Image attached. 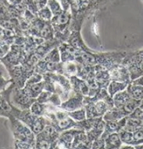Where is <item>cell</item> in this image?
Here are the masks:
<instances>
[{"instance_id": "obj_1", "label": "cell", "mask_w": 143, "mask_h": 149, "mask_svg": "<svg viewBox=\"0 0 143 149\" xmlns=\"http://www.w3.org/2000/svg\"><path fill=\"white\" fill-rule=\"evenodd\" d=\"M111 0H70L72 21L69 31H80L84 20L95 11L104 8Z\"/></svg>"}, {"instance_id": "obj_2", "label": "cell", "mask_w": 143, "mask_h": 149, "mask_svg": "<svg viewBox=\"0 0 143 149\" xmlns=\"http://www.w3.org/2000/svg\"><path fill=\"white\" fill-rule=\"evenodd\" d=\"M12 125V131L15 141L26 142L35 147L36 134L22 121L12 115L9 118Z\"/></svg>"}, {"instance_id": "obj_3", "label": "cell", "mask_w": 143, "mask_h": 149, "mask_svg": "<svg viewBox=\"0 0 143 149\" xmlns=\"http://www.w3.org/2000/svg\"><path fill=\"white\" fill-rule=\"evenodd\" d=\"M121 63L127 68L131 81L143 76V49L126 53Z\"/></svg>"}, {"instance_id": "obj_4", "label": "cell", "mask_w": 143, "mask_h": 149, "mask_svg": "<svg viewBox=\"0 0 143 149\" xmlns=\"http://www.w3.org/2000/svg\"><path fill=\"white\" fill-rule=\"evenodd\" d=\"M60 132L52 125H46L42 132L36 134L35 148H52V144L58 139Z\"/></svg>"}, {"instance_id": "obj_5", "label": "cell", "mask_w": 143, "mask_h": 149, "mask_svg": "<svg viewBox=\"0 0 143 149\" xmlns=\"http://www.w3.org/2000/svg\"><path fill=\"white\" fill-rule=\"evenodd\" d=\"M11 98L12 99L11 103L20 110L30 109L32 104L37 100L35 98L29 97L24 91L23 88H18V87L13 88L11 93Z\"/></svg>"}, {"instance_id": "obj_6", "label": "cell", "mask_w": 143, "mask_h": 149, "mask_svg": "<svg viewBox=\"0 0 143 149\" xmlns=\"http://www.w3.org/2000/svg\"><path fill=\"white\" fill-rule=\"evenodd\" d=\"M72 13L71 11H63L60 14L53 16L51 19L52 26L54 29V33H65L69 31V26L72 21Z\"/></svg>"}, {"instance_id": "obj_7", "label": "cell", "mask_w": 143, "mask_h": 149, "mask_svg": "<svg viewBox=\"0 0 143 149\" xmlns=\"http://www.w3.org/2000/svg\"><path fill=\"white\" fill-rule=\"evenodd\" d=\"M82 107H84V96L73 91L69 97L65 101L62 102L59 108L65 111H73Z\"/></svg>"}, {"instance_id": "obj_8", "label": "cell", "mask_w": 143, "mask_h": 149, "mask_svg": "<svg viewBox=\"0 0 143 149\" xmlns=\"http://www.w3.org/2000/svg\"><path fill=\"white\" fill-rule=\"evenodd\" d=\"M110 78L113 81H119V82H125V83H131V77L130 74L127 69V68L123 65L122 63L117 64L108 69Z\"/></svg>"}, {"instance_id": "obj_9", "label": "cell", "mask_w": 143, "mask_h": 149, "mask_svg": "<svg viewBox=\"0 0 143 149\" xmlns=\"http://www.w3.org/2000/svg\"><path fill=\"white\" fill-rule=\"evenodd\" d=\"M65 42L70 44L72 47H74L78 52H91V51H93L85 44V42L81 37L80 31H72Z\"/></svg>"}, {"instance_id": "obj_10", "label": "cell", "mask_w": 143, "mask_h": 149, "mask_svg": "<svg viewBox=\"0 0 143 149\" xmlns=\"http://www.w3.org/2000/svg\"><path fill=\"white\" fill-rule=\"evenodd\" d=\"M70 83L72 85V89L76 93L82 94L83 96L89 97L90 95V86L87 84V82L82 78H80L77 76L72 77L69 78Z\"/></svg>"}, {"instance_id": "obj_11", "label": "cell", "mask_w": 143, "mask_h": 149, "mask_svg": "<svg viewBox=\"0 0 143 149\" xmlns=\"http://www.w3.org/2000/svg\"><path fill=\"white\" fill-rule=\"evenodd\" d=\"M61 74H64L65 77L70 78L72 77L77 76L78 74V62L76 61H65L62 62L60 65V70L59 73Z\"/></svg>"}, {"instance_id": "obj_12", "label": "cell", "mask_w": 143, "mask_h": 149, "mask_svg": "<svg viewBox=\"0 0 143 149\" xmlns=\"http://www.w3.org/2000/svg\"><path fill=\"white\" fill-rule=\"evenodd\" d=\"M45 86H44V81L42 80L41 82L32 84H25L23 87L24 91L31 97L37 99L38 95L44 91Z\"/></svg>"}, {"instance_id": "obj_13", "label": "cell", "mask_w": 143, "mask_h": 149, "mask_svg": "<svg viewBox=\"0 0 143 149\" xmlns=\"http://www.w3.org/2000/svg\"><path fill=\"white\" fill-rule=\"evenodd\" d=\"M119 132H113L105 138V149H119L122 146Z\"/></svg>"}, {"instance_id": "obj_14", "label": "cell", "mask_w": 143, "mask_h": 149, "mask_svg": "<svg viewBox=\"0 0 143 149\" xmlns=\"http://www.w3.org/2000/svg\"><path fill=\"white\" fill-rule=\"evenodd\" d=\"M105 125H106V121L103 119V118H101L100 120L97 123V125L92 130H90L89 132H87L88 139L91 143H93V141H94L98 138L101 137V135L105 130Z\"/></svg>"}, {"instance_id": "obj_15", "label": "cell", "mask_w": 143, "mask_h": 149, "mask_svg": "<svg viewBox=\"0 0 143 149\" xmlns=\"http://www.w3.org/2000/svg\"><path fill=\"white\" fill-rule=\"evenodd\" d=\"M126 115L124 113V111L121 109H119L115 106L113 108L109 109L104 115H103V119L107 121H119Z\"/></svg>"}, {"instance_id": "obj_16", "label": "cell", "mask_w": 143, "mask_h": 149, "mask_svg": "<svg viewBox=\"0 0 143 149\" xmlns=\"http://www.w3.org/2000/svg\"><path fill=\"white\" fill-rule=\"evenodd\" d=\"M131 98L129 93L127 92L126 89L118 92L117 94H115L113 97V105L119 109H122L123 106L126 104V102Z\"/></svg>"}, {"instance_id": "obj_17", "label": "cell", "mask_w": 143, "mask_h": 149, "mask_svg": "<svg viewBox=\"0 0 143 149\" xmlns=\"http://www.w3.org/2000/svg\"><path fill=\"white\" fill-rule=\"evenodd\" d=\"M76 130H77V127H73L71 129H68L60 132L59 139L65 143V145L66 146V148H72V144H73V141L74 139Z\"/></svg>"}, {"instance_id": "obj_18", "label": "cell", "mask_w": 143, "mask_h": 149, "mask_svg": "<svg viewBox=\"0 0 143 149\" xmlns=\"http://www.w3.org/2000/svg\"><path fill=\"white\" fill-rule=\"evenodd\" d=\"M102 117H99V118H87L81 121L77 122L76 124V127L80 128L82 130H84L85 132H89L90 130H92L96 125L97 123L100 120Z\"/></svg>"}, {"instance_id": "obj_19", "label": "cell", "mask_w": 143, "mask_h": 149, "mask_svg": "<svg viewBox=\"0 0 143 149\" xmlns=\"http://www.w3.org/2000/svg\"><path fill=\"white\" fill-rule=\"evenodd\" d=\"M127 85H128V83L111 80L107 89V91H108L109 95L113 97L115 94H117L118 92L126 90V87H127Z\"/></svg>"}, {"instance_id": "obj_20", "label": "cell", "mask_w": 143, "mask_h": 149, "mask_svg": "<svg viewBox=\"0 0 143 149\" xmlns=\"http://www.w3.org/2000/svg\"><path fill=\"white\" fill-rule=\"evenodd\" d=\"M126 91L129 93L130 97L136 100H143V86L135 85L132 83L128 84L126 87Z\"/></svg>"}, {"instance_id": "obj_21", "label": "cell", "mask_w": 143, "mask_h": 149, "mask_svg": "<svg viewBox=\"0 0 143 149\" xmlns=\"http://www.w3.org/2000/svg\"><path fill=\"white\" fill-rule=\"evenodd\" d=\"M143 125V121L132 118L130 116H126V122L124 125L123 129L129 131V132H134L135 130H137L139 127Z\"/></svg>"}, {"instance_id": "obj_22", "label": "cell", "mask_w": 143, "mask_h": 149, "mask_svg": "<svg viewBox=\"0 0 143 149\" xmlns=\"http://www.w3.org/2000/svg\"><path fill=\"white\" fill-rule=\"evenodd\" d=\"M58 47H55L54 48L50 50L45 55V57L42 58V59L46 61H51V62H55V63L60 62L61 61V57H60V52H59Z\"/></svg>"}, {"instance_id": "obj_23", "label": "cell", "mask_w": 143, "mask_h": 149, "mask_svg": "<svg viewBox=\"0 0 143 149\" xmlns=\"http://www.w3.org/2000/svg\"><path fill=\"white\" fill-rule=\"evenodd\" d=\"M140 103H141V101L136 100V99H133V98L131 97V98L126 102V104L123 106V108H122L121 110H122V111H124V113L127 116V115L131 114L138 106H140Z\"/></svg>"}, {"instance_id": "obj_24", "label": "cell", "mask_w": 143, "mask_h": 149, "mask_svg": "<svg viewBox=\"0 0 143 149\" xmlns=\"http://www.w3.org/2000/svg\"><path fill=\"white\" fill-rule=\"evenodd\" d=\"M46 6L49 7L53 16H57L64 11L58 0H47Z\"/></svg>"}, {"instance_id": "obj_25", "label": "cell", "mask_w": 143, "mask_h": 149, "mask_svg": "<svg viewBox=\"0 0 143 149\" xmlns=\"http://www.w3.org/2000/svg\"><path fill=\"white\" fill-rule=\"evenodd\" d=\"M31 111L37 116H44L46 111V104H41L37 100L32 104L30 108Z\"/></svg>"}, {"instance_id": "obj_26", "label": "cell", "mask_w": 143, "mask_h": 149, "mask_svg": "<svg viewBox=\"0 0 143 149\" xmlns=\"http://www.w3.org/2000/svg\"><path fill=\"white\" fill-rule=\"evenodd\" d=\"M67 112H68V115L76 122H79V121H81V120L87 118L86 110L84 107L75 110V111H67Z\"/></svg>"}, {"instance_id": "obj_27", "label": "cell", "mask_w": 143, "mask_h": 149, "mask_svg": "<svg viewBox=\"0 0 143 149\" xmlns=\"http://www.w3.org/2000/svg\"><path fill=\"white\" fill-rule=\"evenodd\" d=\"M119 134H120V139H121L123 144L133 146V132H129V131L121 129L119 132Z\"/></svg>"}, {"instance_id": "obj_28", "label": "cell", "mask_w": 143, "mask_h": 149, "mask_svg": "<svg viewBox=\"0 0 143 149\" xmlns=\"http://www.w3.org/2000/svg\"><path fill=\"white\" fill-rule=\"evenodd\" d=\"M37 17H38L39 19H43V20H46V21H51V19H52L53 15L51 12V10L49 9V7L46 6L41 9H39L37 13Z\"/></svg>"}, {"instance_id": "obj_29", "label": "cell", "mask_w": 143, "mask_h": 149, "mask_svg": "<svg viewBox=\"0 0 143 149\" xmlns=\"http://www.w3.org/2000/svg\"><path fill=\"white\" fill-rule=\"evenodd\" d=\"M133 146L143 143V125L139 127L134 132H133Z\"/></svg>"}, {"instance_id": "obj_30", "label": "cell", "mask_w": 143, "mask_h": 149, "mask_svg": "<svg viewBox=\"0 0 143 149\" xmlns=\"http://www.w3.org/2000/svg\"><path fill=\"white\" fill-rule=\"evenodd\" d=\"M52 94V92L44 90L37 97V101L41 103V104H48Z\"/></svg>"}, {"instance_id": "obj_31", "label": "cell", "mask_w": 143, "mask_h": 149, "mask_svg": "<svg viewBox=\"0 0 143 149\" xmlns=\"http://www.w3.org/2000/svg\"><path fill=\"white\" fill-rule=\"evenodd\" d=\"M14 84L12 78L10 80H6L3 77V74L2 72H0V92H3L5 91H6L10 86H8L9 84Z\"/></svg>"}, {"instance_id": "obj_32", "label": "cell", "mask_w": 143, "mask_h": 149, "mask_svg": "<svg viewBox=\"0 0 143 149\" xmlns=\"http://www.w3.org/2000/svg\"><path fill=\"white\" fill-rule=\"evenodd\" d=\"M127 116H130L132 118H134L143 121V104L140 103V106H138L131 114H129Z\"/></svg>"}, {"instance_id": "obj_33", "label": "cell", "mask_w": 143, "mask_h": 149, "mask_svg": "<svg viewBox=\"0 0 143 149\" xmlns=\"http://www.w3.org/2000/svg\"><path fill=\"white\" fill-rule=\"evenodd\" d=\"M49 104L56 106V107H60L61 104H62V99L60 97V96L57 93H52L50 100H49Z\"/></svg>"}, {"instance_id": "obj_34", "label": "cell", "mask_w": 143, "mask_h": 149, "mask_svg": "<svg viewBox=\"0 0 143 149\" xmlns=\"http://www.w3.org/2000/svg\"><path fill=\"white\" fill-rule=\"evenodd\" d=\"M105 148V139L102 137L98 138L94 141H93L91 145V149H104Z\"/></svg>"}, {"instance_id": "obj_35", "label": "cell", "mask_w": 143, "mask_h": 149, "mask_svg": "<svg viewBox=\"0 0 143 149\" xmlns=\"http://www.w3.org/2000/svg\"><path fill=\"white\" fill-rule=\"evenodd\" d=\"M11 50V45L8 44H4L2 46H0V60H2L4 57L7 55V54Z\"/></svg>"}, {"instance_id": "obj_36", "label": "cell", "mask_w": 143, "mask_h": 149, "mask_svg": "<svg viewBox=\"0 0 143 149\" xmlns=\"http://www.w3.org/2000/svg\"><path fill=\"white\" fill-rule=\"evenodd\" d=\"M15 147L16 148H35L33 146L26 143V142H20V141H15Z\"/></svg>"}, {"instance_id": "obj_37", "label": "cell", "mask_w": 143, "mask_h": 149, "mask_svg": "<svg viewBox=\"0 0 143 149\" xmlns=\"http://www.w3.org/2000/svg\"><path fill=\"white\" fill-rule=\"evenodd\" d=\"M131 83L133 84H135V85H140V86H143V76H140L137 78H135L134 80L131 81Z\"/></svg>"}, {"instance_id": "obj_38", "label": "cell", "mask_w": 143, "mask_h": 149, "mask_svg": "<svg viewBox=\"0 0 143 149\" xmlns=\"http://www.w3.org/2000/svg\"><path fill=\"white\" fill-rule=\"evenodd\" d=\"M141 1H142V2H143V0H141Z\"/></svg>"}]
</instances>
